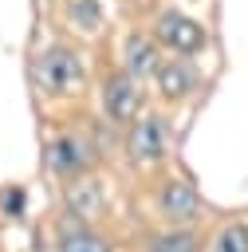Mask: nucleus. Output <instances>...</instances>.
I'll use <instances>...</instances> for the list:
<instances>
[{
	"instance_id": "6e6552de",
	"label": "nucleus",
	"mask_w": 248,
	"mask_h": 252,
	"mask_svg": "<svg viewBox=\"0 0 248 252\" xmlns=\"http://www.w3.org/2000/svg\"><path fill=\"white\" fill-rule=\"evenodd\" d=\"M154 83H157L161 98H169V102L189 98V94L197 91V67H193L185 55H177V59H161L157 71H154Z\"/></svg>"
},
{
	"instance_id": "1a4fd4ad",
	"label": "nucleus",
	"mask_w": 248,
	"mask_h": 252,
	"mask_svg": "<svg viewBox=\"0 0 248 252\" xmlns=\"http://www.w3.org/2000/svg\"><path fill=\"white\" fill-rule=\"evenodd\" d=\"M157 63H161V55H157V39L154 35H142V32L126 35V43H122V71L130 79H154Z\"/></svg>"
},
{
	"instance_id": "9b49d317",
	"label": "nucleus",
	"mask_w": 248,
	"mask_h": 252,
	"mask_svg": "<svg viewBox=\"0 0 248 252\" xmlns=\"http://www.w3.org/2000/svg\"><path fill=\"white\" fill-rule=\"evenodd\" d=\"M205 252H248V224L244 220H228L213 232Z\"/></svg>"
},
{
	"instance_id": "0eeeda50",
	"label": "nucleus",
	"mask_w": 248,
	"mask_h": 252,
	"mask_svg": "<svg viewBox=\"0 0 248 252\" xmlns=\"http://www.w3.org/2000/svg\"><path fill=\"white\" fill-rule=\"evenodd\" d=\"M63 205L75 217V224H94L102 217V209H106V197H102V185L94 177H79V181H67Z\"/></svg>"
},
{
	"instance_id": "f03ea898",
	"label": "nucleus",
	"mask_w": 248,
	"mask_h": 252,
	"mask_svg": "<svg viewBox=\"0 0 248 252\" xmlns=\"http://www.w3.org/2000/svg\"><path fill=\"white\" fill-rule=\"evenodd\" d=\"M91 158H94V146L87 138H79V134H55L43 146V169L55 181H79V177H87Z\"/></svg>"
},
{
	"instance_id": "20e7f679",
	"label": "nucleus",
	"mask_w": 248,
	"mask_h": 252,
	"mask_svg": "<svg viewBox=\"0 0 248 252\" xmlns=\"http://www.w3.org/2000/svg\"><path fill=\"white\" fill-rule=\"evenodd\" d=\"M150 35L157 39V43H165L173 55H197L201 47H205V28L193 20V16H185V12H157L154 16V24H150Z\"/></svg>"
},
{
	"instance_id": "423d86ee",
	"label": "nucleus",
	"mask_w": 248,
	"mask_h": 252,
	"mask_svg": "<svg viewBox=\"0 0 248 252\" xmlns=\"http://www.w3.org/2000/svg\"><path fill=\"white\" fill-rule=\"evenodd\" d=\"M157 209H161V217H165L173 228H189V224L201 217V193H197L193 181L169 177V181L157 189Z\"/></svg>"
},
{
	"instance_id": "39448f33",
	"label": "nucleus",
	"mask_w": 248,
	"mask_h": 252,
	"mask_svg": "<svg viewBox=\"0 0 248 252\" xmlns=\"http://www.w3.org/2000/svg\"><path fill=\"white\" fill-rule=\"evenodd\" d=\"M102 114H106L114 126H134V122L142 118V91H138V79H130L126 71L106 75V83H102Z\"/></svg>"
},
{
	"instance_id": "f8f14e48",
	"label": "nucleus",
	"mask_w": 248,
	"mask_h": 252,
	"mask_svg": "<svg viewBox=\"0 0 248 252\" xmlns=\"http://www.w3.org/2000/svg\"><path fill=\"white\" fill-rule=\"evenodd\" d=\"M150 252H201V240L193 228H169L150 240Z\"/></svg>"
},
{
	"instance_id": "7ed1b4c3",
	"label": "nucleus",
	"mask_w": 248,
	"mask_h": 252,
	"mask_svg": "<svg viewBox=\"0 0 248 252\" xmlns=\"http://www.w3.org/2000/svg\"><path fill=\"white\" fill-rule=\"evenodd\" d=\"M165 150H169V122L165 114H142L130 134H126V154L138 169H154L165 161Z\"/></svg>"
},
{
	"instance_id": "ddd939ff",
	"label": "nucleus",
	"mask_w": 248,
	"mask_h": 252,
	"mask_svg": "<svg viewBox=\"0 0 248 252\" xmlns=\"http://www.w3.org/2000/svg\"><path fill=\"white\" fill-rule=\"evenodd\" d=\"M71 28L83 32V35L98 32V28H102V8H98V0H71Z\"/></svg>"
},
{
	"instance_id": "9d476101",
	"label": "nucleus",
	"mask_w": 248,
	"mask_h": 252,
	"mask_svg": "<svg viewBox=\"0 0 248 252\" xmlns=\"http://www.w3.org/2000/svg\"><path fill=\"white\" fill-rule=\"evenodd\" d=\"M55 252H110V240L102 232H94L91 224H75V228L59 232Z\"/></svg>"
},
{
	"instance_id": "f257e3e1",
	"label": "nucleus",
	"mask_w": 248,
	"mask_h": 252,
	"mask_svg": "<svg viewBox=\"0 0 248 252\" xmlns=\"http://www.w3.org/2000/svg\"><path fill=\"white\" fill-rule=\"evenodd\" d=\"M31 75H35V87H39L43 94H51V98H59V94H75V91L83 87V59H79L75 47H67V43H51V47L39 51Z\"/></svg>"
}]
</instances>
